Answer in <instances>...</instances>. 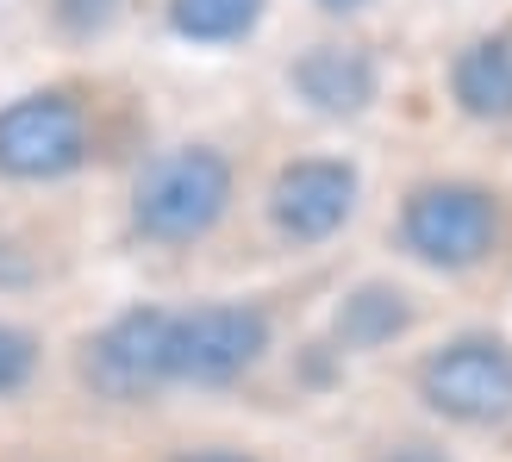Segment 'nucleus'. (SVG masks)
Returning <instances> with one entry per match:
<instances>
[{
	"instance_id": "obj_12",
	"label": "nucleus",
	"mask_w": 512,
	"mask_h": 462,
	"mask_svg": "<svg viewBox=\"0 0 512 462\" xmlns=\"http://www.w3.org/2000/svg\"><path fill=\"white\" fill-rule=\"evenodd\" d=\"M32 369H38V344L25 338L19 325H0V394L25 388V381H32Z\"/></svg>"
},
{
	"instance_id": "obj_2",
	"label": "nucleus",
	"mask_w": 512,
	"mask_h": 462,
	"mask_svg": "<svg viewBox=\"0 0 512 462\" xmlns=\"http://www.w3.org/2000/svg\"><path fill=\"white\" fill-rule=\"evenodd\" d=\"M400 231H406V250L425 256V263L469 269V263H481V256L494 250L500 207H494V194H481L469 182H431V188H419L406 200Z\"/></svg>"
},
{
	"instance_id": "obj_4",
	"label": "nucleus",
	"mask_w": 512,
	"mask_h": 462,
	"mask_svg": "<svg viewBox=\"0 0 512 462\" xmlns=\"http://www.w3.org/2000/svg\"><path fill=\"white\" fill-rule=\"evenodd\" d=\"M419 394L456 425H500L512 413V350L494 338H463L425 356Z\"/></svg>"
},
{
	"instance_id": "obj_5",
	"label": "nucleus",
	"mask_w": 512,
	"mask_h": 462,
	"mask_svg": "<svg viewBox=\"0 0 512 462\" xmlns=\"http://www.w3.org/2000/svg\"><path fill=\"white\" fill-rule=\"evenodd\" d=\"M269 350V319L256 306H200L175 313L169 331V375L175 381H232Z\"/></svg>"
},
{
	"instance_id": "obj_6",
	"label": "nucleus",
	"mask_w": 512,
	"mask_h": 462,
	"mask_svg": "<svg viewBox=\"0 0 512 462\" xmlns=\"http://www.w3.org/2000/svg\"><path fill=\"white\" fill-rule=\"evenodd\" d=\"M169 331L175 313L163 306H132L88 344V381L107 400H144L169 381Z\"/></svg>"
},
{
	"instance_id": "obj_8",
	"label": "nucleus",
	"mask_w": 512,
	"mask_h": 462,
	"mask_svg": "<svg viewBox=\"0 0 512 462\" xmlns=\"http://www.w3.org/2000/svg\"><path fill=\"white\" fill-rule=\"evenodd\" d=\"M294 88L313 100L319 113H363L375 100V63L363 50H344V44H319L294 63Z\"/></svg>"
},
{
	"instance_id": "obj_13",
	"label": "nucleus",
	"mask_w": 512,
	"mask_h": 462,
	"mask_svg": "<svg viewBox=\"0 0 512 462\" xmlns=\"http://www.w3.org/2000/svg\"><path fill=\"white\" fill-rule=\"evenodd\" d=\"M119 13V0H57V19H63V32H100Z\"/></svg>"
},
{
	"instance_id": "obj_14",
	"label": "nucleus",
	"mask_w": 512,
	"mask_h": 462,
	"mask_svg": "<svg viewBox=\"0 0 512 462\" xmlns=\"http://www.w3.org/2000/svg\"><path fill=\"white\" fill-rule=\"evenodd\" d=\"M388 462H444L438 450H425V444H406V450H394Z\"/></svg>"
},
{
	"instance_id": "obj_10",
	"label": "nucleus",
	"mask_w": 512,
	"mask_h": 462,
	"mask_svg": "<svg viewBox=\"0 0 512 462\" xmlns=\"http://www.w3.org/2000/svg\"><path fill=\"white\" fill-rule=\"evenodd\" d=\"M406 319H413V313H406V294H394V288H363L356 300H344L338 338H344L350 350H375V344L400 338Z\"/></svg>"
},
{
	"instance_id": "obj_7",
	"label": "nucleus",
	"mask_w": 512,
	"mask_h": 462,
	"mask_svg": "<svg viewBox=\"0 0 512 462\" xmlns=\"http://www.w3.org/2000/svg\"><path fill=\"white\" fill-rule=\"evenodd\" d=\"M356 207V169L350 163H331V157H306L288 163L275 175V194H269V213L275 225L300 244H319L331 238Z\"/></svg>"
},
{
	"instance_id": "obj_3",
	"label": "nucleus",
	"mask_w": 512,
	"mask_h": 462,
	"mask_svg": "<svg viewBox=\"0 0 512 462\" xmlns=\"http://www.w3.org/2000/svg\"><path fill=\"white\" fill-rule=\"evenodd\" d=\"M88 157V119L69 94H25L0 107V175L50 182V175L82 169Z\"/></svg>"
},
{
	"instance_id": "obj_1",
	"label": "nucleus",
	"mask_w": 512,
	"mask_h": 462,
	"mask_svg": "<svg viewBox=\"0 0 512 462\" xmlns=\"http://www.w3.org/2000/svg\"><path fill=\"white\" fill-rule=\"evenodd\" d=\"M225 200H232V163L207 144H188V150H169L138 175V194H132V219L144 238L157 244H194L219 225Z\"/></svg>"
},
{
	"instance_id": "obj_16",
	"label": "nucleus",
	"mask_w": 512,
	"mask_h": 462,
	"mask_svg": "<svg viewBox=\"0 0 512 462\" xmlns=\"http://www.w3.org/2000/svg\"><path fill=\"white\" fill-rule=\"evenodd\" d=\"M182 462H244V456H182Z\"/></svg>"
},
{
	"instance_id": "obj_15",
	"label": "nucleus",
	"mask_w": 512,
	"mask_h": 462,
	"mask_svg": "<svg viewBox=\"0 0 512 462\" xmlns=\"http://www.w3.org/2000/svg\"><path fill=\"white\" fill-rule=\"evenodd\" d=\"M319 7H331V13H344V7H363V0H319Z\"/></svg>"
},
{
	"instance_id": "obj_11",
	"label": "nucleus",
	"mask_w": 512,
	"mask_h": 462,
	"mask_svg": "<svg viewBox=\"0 0 512 462\" xmlns=\"http://www.w3.org/2000/svg\"><path fill=\"white\" fill-rule=\"evenodd\" d=\"M256 13L263 0H169V25L194 44H232L256 25Z\"/></svg>"
},
{
	"instance_id": "obj_9",
	"label": "nucleus",
	"mask_w": 512,
	"mask_h": 462,
	"mask_svg": "<svg viewBox=\"0 0 512 462\" xmlns=\"http://www.w3.org/2000/svg\"><path fill=\"white\" fill-rule=\"evenodd\" d=\"M456 100L475 119H512V32H494L456 57Z\"/></svg>"
}]
</instances>
